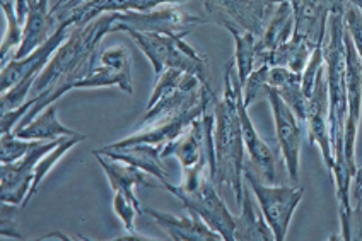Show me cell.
Listing matches in <instances>:
<instances>
[{
    "label": "cell",
    "mask_w": 362,
    "mask_h": 241,
    "mask_svg": "<svg viewBox=\"0 0 362 241\" xmlns=\"http://www.w3.org/2000/svg\"><path fill=\"white\" fill-rule=\"evenodd\" d=\"M238 113H240V124L243 132V141L248 151L250 161H252L255 171L262 180H267L269 183H275V156L270 146L260 137L258 130L255 129L252 118L248 115V106L243 100V89L238 98Z\"/></svg>",
    "instance_id": "obj_17"
},
{
    "label": "cell",
    "mask_w": 362,
    "mask_h": 241,
    "mask_svg": "<svg viewBox=\"0 0 362 241\" xmlns=\"http://www.w3.org/2000/svg\"><path fill=\"white\" fill-rule=\"evenodd\" d=\"M243 177L257 197L258 206L274 233L275 241H284L289 233L292 216L304 197V189L303 187H277L274 183H263L250 159H246Z\"/></svg>",
    "instance_id": "obj_4"
},
{
    "label": "cell",
    "mask_w": 362,
    "mask_h": 241,
    "mask_svg": "<svg viewBox=\"0 0 362 241\" xmlns=\"http://www.w3.org/2000/svg\"><path fill=\"white\" fill-rule=\"evenodd\" d=\"M127 35L134 40V43L141 48V52L151 60L154 67L156 77L170 67L175 57L178 45L183 36H168L159 33H144V31H127Z\"/></svg>",
    "instance_id": "obj_21"
},
{
    "label": "cell",
    "mask_w": 362,
    "mask_h": 241,
    "mask_svg": "<svg viewBox=\"0 0 362 241\" xmlns=\"http://www.w3.org/2000/svg\"><path fill=\"white\" fill-rule=\"evenodd\" d=\"M315 48L311 47L306 40L292 35L289 42L282 43L274 53H272L269 65L270 67H287L292 72L303 74L306 69L310 57Z\"/></svg>",
    "instance_id": "obj_26"
},
{
    "label": "cell",
    "mask_w": 362,
    "mask_h": 241,
    "mask_svg": "<svg viewBox=\"0 0 362 241\" xmlns=\"http://www.w3.org/2000/svg\"><path fill=\"white\" fill-rule=\"evenodd\" d=\"M269 74L270 65L263 64L260 67L255 69V71L248 76V79L245 81V84H243V100H245V105L248 106V108L262 95H265L267 88H269Z\"/></svg>",
    "instance_id": "obj_30"
},
{
    "label": "cell",
    "mask_w": 362,
    "mask_h": 241,
    "mask_svg": "<svg viewBox=\"0 0 362 241\" xmlns=\"http://www.w3.org/2000/svg\"><path fill=\"white\" fill-rule=\"evenodd\" d=\"M345 76H347V122H345L344 154L345 165L354 178L357 171L356 142L362 115V62L347 30H345Z\"/></svg>",
    "instance_id": "obj_7"
},
{
    "label": "cell",
    "mask_w": 362,
    "mask_h": 241,
    "mask_svg": "<svg viewBox=\"0 0 362 241\" xmlns=\"http://www.w3.org/2000/svg\"><path fill=\"white\" fill-rule=\"evenodd\" d=\"M113 211L122 221V224L125 226L127 231H137L135 230V218H137L139 211L135 209L134 204L129 199L123 197L122 194L113 195Z\"/></svg>",
    "instance_id": "obj_34"
},
{
    "label": "cell",
    "mask_w": 362,
    "mask_h": 241,
    "mask_svg": "<svg viewBox=\"0 0 362 241\" xmlns=\"http://www.w3.org/2000/svg\"><path fill=\"white\" fill-rule=\"evenodd\" d=\"M344 23L345 30L351 35L354 47H356L357 55L362 62V12L351 2L345 4L344 9Z\"/></svg>",
    "instance_id": "obj_32"
},
{
    "label": "cell",
    "mask_w": 362,
    "mask_h": 241,
    "mask_svg": "<svg viewBox=\"0 0 362 241\" xmlns=\"http://www.w3.org/2000/svg\"><path fill=\"white\" fill-rule=\"evenodd\" d=\"M228 64L224 72V93L214 101V153H216V185L231 189L238 206H241L245 192V141H243L238 98L243 86Z\"/></svg>",
    "instance_id": "obj_3"
},
{
    "label": "cell",
    "mask_w": 362,
    "mask_h": 241,
    "mask_svg": "<svg viewBox=\"0 0 362 241\" xmlns=\"http://www.w3.org/2000/svg\"><path fill=\"white\" fill-rule=\"evenodd\" d=\"M265 96L269 98L275 120L279 149H281L284 166L292 182L299 180V159H301V122L287 106L275 88H267Z\"/></svg>",
    "instance_id": "obj_10"
},
{
    "label": "cell",
    "mask_w": 362,
    "mask_h": 241,
    "mask_svg": "<svg viewBox=\"0 0 362 241\" xmlns=\"http://www.w3.org/2000/svg\"><path fill=\"white\" fill-rule=\"evenodd\" d=\"M226 28L234 38V64L238 69V79H240L241 86L248 79V76L257 67V45L258 36L252 31H246L238 26L236 23L229 21V19L221 18L216 21Z\"/></svg>",
    "instance_id": "obj_24"
},
{
    "label": "cell",
    "mask_w": 362,
    "mask_h": 241,
    "mask_svg": "<svg viewBox=\"0 0 362 241\" xmlns=\"http://www.w3.org/2000/svg\"><path fill=\"white\" fill-rule=\"evenodd\" d=\"M294 11L287 0L279 4L272 12L269 23L257 45V67L269 64L272 53L277 50L282 43L289 42L294 35ZM255 67V69H257Z\"/></svg>",
    "instance_id": "obj_18"
},
{
    "label": "cell",
    "mask_w": 362,
    "mask_h": 241,
    "mask_svg": "<svg viewBox=\"0 0 362 241\" xmlns=\"http://www.w3.org/2000/svg\"><path fill=\"white\" fill-rule=\"evenodd\" d=\"M185 0H89L69 12L65 19H72L74 26H84L101 14L111 12H149L166 4H180ZM60 24V23H59Z\"/></svg>",
    "instance_id": "obj_19"
},
{
    "label": "cell",
    "mask_w": 362,
    "mask_h": 241,
    "mask_svg": "<svg viewBox=\"0 0 362 241\" xmlns=\"http://www.w3.org/2000/svg\"><path fill=\"white\" fill-rule=\"evenodd\" d=\"M14 4H16V12H18L21 23L24 24V21H26L28 12H30V7H31L33 0H14Z\"/></svg>",
    "instance_id": "obj_37"
},
{
    "label": "cell",
    "mask_w": 362,
    "mask_h": 241,
    "mask_svg": "<svg viewBox=\"0 0 362 241\" xmlns=\"http://www.w3.org/2000/svg\"><path fill=\"white\" fill-rule=\"evenodd\" d=\"M120 14L122 12L101 14L84 26L72 28L69 38L60 45L47 67L36 77L30 95L35 98V105L16 130L31 124L47 106L59 101L72 89H77V83L93 71L96 48L101 40L110 35Z\"/></svg>",
    "instance_id": "obj_1"
},
{
    "label": "cell",
    "mask_w": 362,
    "mask_h": 241,
    "mask_svg": "<svg viewBox=\"0 0 362 241\" xmlns=\"http://www.w3.org/2000/svg\"><path fill=\"white\" fill-rule=\"evenodd\" d=\"M304 124L308 125L310 134V144L318 146L322 149L323 163L327 170H333V151L330 141V118H328V84L325 69L320 72L313 89L310 105H308V117Z\"/></svg>",
    "instance_id": "obj_13"
},
{
    "label": "cell",
    "mask_w": 362,
    "mask_h": 241,
    "mask_svg": "<svg viewBox=\"0 0 362 241\" xmlns=\"http://www.w3.org/2000/svg\"><path fill=\"white\" fill-rule=\"evenodd\" d=\"M89 2V0H59V2L55 4V6L52 7L50 12L53 16V19H55L57 26H59V23L64 21L65 16L69 14L72 9H76V7L82 6V4Z\"/></svg>",
    "instance_id": "obj_35"
},
{
    "label": "cell",
    "mask_w": 362,
    "mask_h": 241,
    "mask_svg": "<svg viewBox=\"0 0 362 241\" xmlns=\"http://www.w3.org/2000/svg\"><path fill=\"white\" fill-rule=\"evenodd\" d=\"M161 147L154 144H130V146H103L100 149H94L93 154H103V156L113 159V161H122L127 165L137 166L149 173L152 178H158L164 183L170 178L166 166L163 165Z\"/></svg>",
    "instance_id": "obj_16"
},
{
    "label": "cell",
    "mask_w": 362,
    "mask_h": 241,
    "mask_svg": "<svg viewBox=\"0 0 362 241\" xmlns=\"http://www.w3.org/2000/svg\"><path fill=\"white\" fill-rule=\"evenodd\" d=\"M45 141H28L16 136V132L2 134L0 137V161L2 163H16L21 158L26 156L30 151L35 149Z\"/></svg>",
    "instance_id": "obj_29"
},
{
    "label": "cell",
    "mask_w": 362,
    "mask_h": 241,
    "mask_svg": "<svg viewBox=\"0 0 362 241\" xmlns=\"http://www.w3.org/2000/svg\"><path fill=\"white\" fill-rule=\"evenodd\" d=\"M163 189L180 199L187 211L199 214L214 231L219 233L222 240L234 241L236 216L229 212L226 202L221 199L212 175L202 178L192 189H181L180 185H171L170 182H164Z\"/></svg>",
    "instance_id": "obj_5"
},
{
    "label": "cell",
    "mask_w": 362,
    "mask_h": 241,
    "mask_svg": "<svg viewBox=\"0 0 362 241\" xmlns=\"http://www.w3.org/2000/svg\"><path fill=\"white\" fill-rule=\"evenodd\" d=\"M345 9V7H344ZM344 9L332 12L328 18V31L323 45L325 72L328 84V118H330V141L333 151V170L337 199L340 204V226L342 238L352 240V177L345 165L344 141L347 122V76H345V23Z\"/></svg>",
    "instance_id": "obj_2"
},
{
    "label": "cell",
    "mask_w": 362,
    "mask_h": 241,
    "mask_svg": "<svg viewBox=\"0 0 362 241\" xmlns=\"http://www.w3.org/2000/svg\"><path fill=\"white\" fill-rule=\"evenodd\" d=\"M352 240H362V166L357 168L351 183Z\"/></svg>",
    "instance_id": "obj_31"
},
{
    "label": "cell",
    "mask_w": 362,
    "mask_h": 241,
    "mask_svg": "<svg viewBox=\"0 0 362 241\" xmlns=\"http://www.w3.org/2000/svg\"><path fill=\"white\" fill-rule=\"evenodd\" d=\"M62 139L55 141H45L35 149L30 151L24 158H21L16 163H2L0 166V200L11 206L23 207L24 199L30 194L33 185V178H35V168L38 161L45 154L50 153L60 144Z\"/></svg>",
    "instance_id": "obj_9"
},
{
    "label": "cell",
    "mask_w": 362,
    "mask_h": 241,
    "mask_svg": "<svg viewBox=\"0 0 362 241\" xmlns=\"http://www.w3.org/2000/svg\"><path fill=\"white\" fill-rule=\"evenodd\" d=\"M74 28L72 19H65L59 26L55 28V33L48 38L47 43L41 45L35 52L30 53L26 59L16 60L12 59L6 65H2V74H0V91L6 93L12 86L19 83H30L35 86L36 77L40 76L41 71L47 67L52 60L53 53L59 50V47L71 35Z\"/></svg>",
    "instance_id": "obj_8"
},
{
    "label": "cell",
    "mask_w": 362,
    "mask_h": 241,
    "mask_svg": "<svg viewBox=\"0 0 362 241\" xmlns=\"http://www.w3.org/2000/svg\"><path fill=\"white\" fill-rule=\"evenodd\" d=\"M111 86H118L127 95H134L130 55L125 47L106 48L101 53L100 67H93V71L77 83V89H100Z\"/></svg>",
    "instance_id": "obj_12"
},
{
    "label": "cell",
    "mask_w": 362,
    "mask_h": 241,
    "mask_svg": "<svg viewBox=\"0 0 362 241\" xmlns=\"http://www.w3.org/2000/svg\"><path fill=\"white\" fill-rule=\"evenodd\" d=\"M55 19H53L50 9H48V0H33L30 12L24 21V36L23 43L19 45L18 50L14 52L12 59L21 60L26 59L30 53H33L41 45L47 43L48 38L55 31H52Z\"/></svg>",
    "instance_id": "obj_20"
},
{
    "label": "cell",
    "mask_w": 362,
    "mask_h": 241,
    "mask_svg": "<svg viewBox=\"0 0 362 241\" xmlns=\"http://www.w3.org/2000/svg\"><path fill=\"white\" fill-rule=\"evenodd\" d=\"M325 69V55H323V47H316L313 50L310 62H308L306 69L303 71V91L306 95L308 100L311 98L313 89H315L316 79H318L320 72Z\"/></svg>",
    "instance_id": "obj_33"
},
{
    "label": "cell",
    "mask_w": 362,
    "mask_h": 241,
    "mask_svg": "<svg viewBox=\"0 0 362 241\" xmlns=\"http://www.w3.org/2000/svg\"><path fill=\"white\" fill-rule=\"evenodd\" d=\"M16 136L28 141H55L60 137H76L81 136L76 130L69 129L64 124H60L57 118V106L55 103L47 106L31 124H28L23 129L14 130Z\"/></svg>",
    "instance_id": "obj_25"
},
{
    "label": "cell",
    "mask_w": 362,
    "mask_h": 241,
    "mask_svg": "<svg viewBox=\"0 0 362 241\" xmlns=\"http://www.w3.org/2000/svg\"><path fill=\"white\" fill-rule=\"evenodd\" d=\"M205 23H209V19L204 16L190 14V12L176 7L175 4H166V6L156 7L149 12H123L111 28V33L144 31L185 38L197 26Z\"/></svg>",
    "instance_id": "obj_6"
},
{
    "label": "cell",
    "mask_w": 362,
    "mask_h": 241,
    "mask_svg": "<svg viewBox=\"0 0 362 241\" xmlns=\"http://www.w3.org/2000/svg\"><path fill=\"white\" fill-rule=\"evenodd\" d=\"M113 241H154L158 238H152V236H147V235H141L139 231H127V235H122V236H115V238H111Z\"/></svg>",
    "instance_id": "obj_36"
},
{
    "label": "cell",
    "mask_w": 362,
    "mask_h": 241,
    "mask_svg": "<svg viewBox=\"0 0 362 241\" xmlns=\"http://www.w3.org/2000/svg\"><path fill=\"white\" fill-rule=\"evenodd\" d=\"M94 158L98 159V163L101 165L103 171L106 173L111 189L115 194H122L123 197H127L132 204L135 206V209L139 211V214L144 216V207L141 200L137 199L135 189L137 187H146V189H159L163 187V183H154L151 182V175L146 171L137 168V166L127 165L122 161H113V159L103 156V154H94Z\"/></svg>",
    "instance_id": "obj_15"
},
{
    "label": "cell",
    "mask_w": 362,
    "mask_h": 241,
    "mask_svg": "<svg viewBox=\"0 0 362 241\" xmlns=\"http://www.w3.org/2000/svg\"><path fill=\"white\" fill-rule=\"evenodd\" d=\"M284 0H204V7L214 21L226 18L260 38L272 12Z\"/></svg>",
    "instance_id": "obj_11"
},
{
    "label": "cell",
    "mask_w": 362,
    "mask_h": 241,
    "mask_svg": "<svg viewBox=\"0 0 362 241\" xmlns=\"http://www.w3.org/2000/svg\"><path fill=\"white\" fill-rule=\"evenodd\" d=\"M269 86L277 89L282 100L294 112V115L299 118L301 124H304L308 117L310 100L303 91V74L292 72L287 67H270Z\"/></svg>",
    "instance_id": "obj_23"
},
{
    "label": "cell",
    "mask_w": 362,
    "mask_h": 241,
    "mask_svg": "<svg viewBox=\"0 0 362 241\" xmlns=\"http://www.w3.org/2000/svg\"><path fill=\"white\" fill-rule=\"evenodd\" d=\"M275 240L269 223L260 209L255 206L253 192L245 182V192L241 200V214L236 216V228H234V241H270Z\"/></svg>",
    "instance_id": "obj_22"
},
{
    "label": "cell",
    "mask_w": 362,
    "mask_h": 241,
    "mask_svg": "<svg viewBox=\"0 0 362 241\" xmlns=\"http://www.w3.org/2000/svg\"><path fill=\"white\" fill-rule=\"evenodd\" d=\"M86 139L88 137H86L84 134H81V136H76V137H64L55 149H52L50 153L45 154V156L40 159L38 165H36V168H35V178H33V185L30 189V194L26 195V199H24V202H23V209L28 206V204H30V200L35 197L36 192H38V189H40L41 182H43L45 177H47L48 173H50V170L53 168V166H55L57 163H59L60 159L64 158L74 146H77L79 142H84Z\"/></svg>",
    "instance_id": "obj_27"
},
{
    "label": "cell",
    "mask_w": 362,
    "mask_h": 241,
    "mask_svg": "<svg viewBox=\"0 0 362 241\" xmlns=\"http://www.w3.org/2000/svg\"><path fill=\"white\" fill-rule=\"evenodd\" d=\"M0 6H2L4 16H6L7 21L6 33H4L2 38V50H0V53H2V65H6L7 55H14V52L19 48V45L23 43L24 24L21 23L18 12H16L14 0H2Z\"/></svg>",
    "instance_id": "obj_28"
},
{
    "label": "cell",
    "mask_w": 362,
    "mask_h": 241,
    "mask_svg": "<svg viewBox=\"0 0 362 241\" xmlns=\"http://www.w3.org/2000/svg\"><path fill=\"white\" fill-rule=\"evenodd\" d=\"M349 2L354 4V6H356L357 9H359V11L362 12V0H349Z\"/></svg>",
    "instance_id": "obj_38"
},
{
    "label": "cell",
    "mask_w": 362,
    "mask_h": 241,
    "mask_svg": "<svg viewBox=\"0 0 362 241\" xmlns=\"http://www.w3.org/2000/svg\"><path fill=\"white\" fill-rule=\"evenodd\" d=\"M144 216L158 224L166 233L168 238L175 241H216L222 240L217 231H214L204 219L195 212L188 211L183 216H173L170 212L156 211L151 207H144Z\"/></svg>",
    "instance_id": "obj_14"
}]
</instances>
